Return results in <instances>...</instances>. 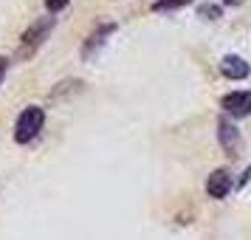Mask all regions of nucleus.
Instances as JSON below:
<instances>
[{
	"label": "nucleus",
	"mask_w": 251,
	"mask_h": 240,
	"mask_svg": "<svg viewBox=\"0 0 251 240\" xmlns=\"http://www.w3.org/2000/svg\"><path fill=\"white\" fill-rule=\"evenodd\" d=\"M116 31V23H102V26H96L91 34H88V40H85V46H82V59L85 62H91L99 51H102V46L107 43V37Z\"/></svg>",
	"instance_id": "nucleus-4"
},
{
	"label": "nucleus",
	"mask_w": 251,
	"mask_h": 240,
	"mask_svg": "<svg viewBox=\"0 0 251 240\" xmlns=\"http://www.w3.org/2000/svg\"><path fill=\"white\" fill-rule=\"evenodd\" d=\"M220 74L226 80H249L251 65L243 57H237V54H226V57L220 59Z\"/></svg>",
	"instance_id": "nucleus-6"
},
{
	"label": "nucleus",
	"mask_w": 251,
	"mask_h": 240,
	"mask_svg": "<svg viewBox=\"0 0 251 240\" xmlns=\"http://www.w3.org/2000/svg\"><path fill=\"white\" fill-rule=\"evenodd\" d=\"M192 0H155L152 3V12H175L181 6H189Z\"/></svg>",
	"instance_id": "nucleus-8"
},
{
	"label": "nucleus",
	"mask_w": 251,
	"mask_h": 240,
	"mask_svg": "<svg viewBox=\"0 0 251 240\" xmlns=\"http://www.w3.org/2000/svg\"><path fill=\"white\" fill-rule=\"evenodd\" d=\"M54 26H57V20H54V17H40L37 23L28 26V28L23 31V37H20V48H17V57H20V59L34 57L37 51L46 46V40L51 37Z\"/></svg>",
	"instance_id": "nucleus-1"
},
{
	"label": "nucleus",
	"mask_w": 251,
	"mask_h": 240,
	"mask_svg": "<svg viewBox=\"0 0 251 240\" xmlns=\"http://www.w3.org/2000/svg\"><path fill=\"white\" fill-rule=\"evenodd\" d=\"M226 6H243V0H223Z\"/></svg>",
	"instance_id": "nucleus-12"
},
{
	"label": "nucleus",
	"mask_w": 251,
	"mask_h": 240,
	"mask_svg": "<svg viewBox=\"0 0 251 240\" xmlns=\"http://www.w3.org/2000/svg\"><path fill=\"white\" fill-rule=\"evenodd\" d=\"M198 14L206 17V20H217V17L223 14V9H220L217 3H201V6H198Z\"/></svg>",
	"instance_id": "nucleus-9"
},
{
	"label": "nucleus",
	"mask_w": 251,
	"mask_h": 240,
	"mask_svg": "<svg viewBox=\"0 0 251 240\" xmlns=\"http://www.w3.org/2000/svg\"><path fill=\"white\" fill-rule=\"evenodd\" d=\"M68 3L71 0H46V9L51 14H57V12H62V9H68Z\"/></svg>",
	"instance_id": "nucleus-10"
},
{
	"label": "nucleus",
	"mask_w": 251,
	"mask_h": 240,
	"mask_svg": "<svg viewBox=\"0 0 251 240\" xmlns=\"http://www.w3.org/2000/svg\"><path fill=\"white\" fill-rule=\"evenodd\" d=\"M6 71H9V59L0 57V82H3V77H6Z\"/></svg>",
	"instance_id": "nucleus-11"
},
{
	"label": "nucleus",
	"mask_w": 251,
	"mask_h": 240,
	"mask_svg": "<svg viewBox=\"0 0 251 240\" xmlns=\"http://www.w3.org/2000/svg\"><path fill=\"white\" fill-rule=\"evenodd\" d=\"M217 138H220V147H223V153L228 159H237L243 153V136H240V130L228 122L226 116L217 122Z\"/></svg>",
	"instance_id": "nucleus-3"
},
{
	"label": "nucleus",
	"mask_w": 251,
	"mask_h": 240,
	"mask_svg": "<svg viewBox=\"0 0 251 240\" xmlns=\"http://www.w3.org/2000/svg\"><path fill=\"white\" fill-rule=\"evenodd\" d=\"M43 125H46V110L37 107V105H28L23 113L17 116V125H14V141H17V144H28V141L43 130Z\"/></svg>",
	"instance_id": "nucleus-2"
},
{
	"label": "nucleus",
	"mask_w": 251,
	"mask_h": 240,
	"mask_svg": "<svg viewBox=\"0 0 251 240\" xmlns=\"http://www.w3.org/2000/svg\"><path fill=\"white\" fill-rule=\"evenodd\" d=\"M220 105H223V110L231 113L234 119H243V116L251 113V91H231L220 99Z\"/></svg>",
	"instance_id": "nucleus-5"
},
{
	"label": "nucleus",
	"mask_w": 251,
	"mask_h": 240,
	"mask_svg": "<svg viewBox=\"0 0 251 240\" xmlns=\"http://www.w3.org/2000/svg\"><path fill=\"white\" fill-rule=\"evenodd\" d=\"M231 172L228 170H215L209 178H206V192H209V198H226L228 192H231Z\"/></svg>",
	"instance_id": "nucleus-7"
}]
</instances>
